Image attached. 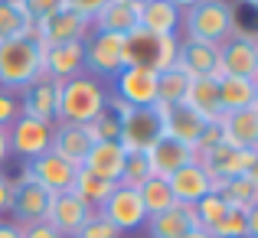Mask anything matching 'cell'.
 I'll return each instance as SVG.
<instances>
[{
	"mask_svg": "<svg viewBox=\"0 0 258 238\" xmlns=\"http://www.w3.org/2000/svg\"><path fill=\"white\" fill-rule=\"evenodd\" d=\"M108 105V88L92 75L59 82V114L56 124H92Z\"/></svg>",
	"mask_w": 258,
	"mask_h": 238,
	"instance_id": "obj_1",
	"label": "cell"
},
{
	"mask_svg": "<svg viewBox=\"0 0 258 238\" xmlns=\"http://www.w3.org/2000/svg\"><path fill=\"white\" fill-rule=\"evenodd\" d=\"M180 23H183V39L222 46L239 26V20H235V7L229 0H200L196 7L180 13Z\"/></svg>",
	"mask_w": 258,
	"mask_h": 238,
	"instance_id": "obj_2",
	"label": "cell"
},
{
	"mask_svg": "<svg viewBox=\"0 0 258 238\" xmlns=\"http://www.w3.org/2000/svg\"><path fill=\"white\" fill-rule=\"evenodd\" d=\"M39 75H43V49L33 36H17L0 43V88L20 95Z\"/></svg>",
	"mask_w": 258,
	"mask_h": 238,
	"instance_id": "obj_3",
	"label": "cell"
},
{
	"mask_svg": "<svg viewBox=\"0 0 258 238\" xmlns=\"http://www.w3.org/2000/svg\"><path fill=\"white\" fill-rule=\"evenodd\" d=\"M176 46H180V36H154L138 26L124 36V65L164 72L176 65Z\"/></svg>",
	"mask_w": 258,
	"mask_h": 238,
	"instance_id": "obj_4",
	"label": "cell"
},
{
	"mask_svg": "<svg viewBox=\"0 0 258 238\" xmlns=\"http://www.w3.org/2000/svg\"><path fill=\"white\" fill-rule=\"evenodd\" d=\"M219 75L258 82V36L235 26L232 36L219 46Z\"/></svg>",
	"mask_w": 258,
	"mask_h": 238,
	"instance_id": "obj_5",
	"label": "cell"
},
{
	"mask_svg": "<svg viewBox=\"0 0 258 238\" xmlns=\"http://www.w3.org/2000/svg\"><path fill=\"white\" fill-rule=\"evenodd\" d=\"M121 69H124V36L92 30L85 39V75L114 78Z\"/></svg>",
	"mask_w": 258,
	"mask_h": 238,
	"instance_id": "obj_6",
	"label": "cell"
},
{
	"mask_svg": "<svg viewBox=\"0 0 258 238\" xmlns=\"http://www.w3.org/2000/svg\"><path fill=\"white\" fill-rule=\"evenodd\" d=\"M196 163L209 173L213 183H222V180H232V176H242V173H255L258 150H232L229 144L219 140L216 147L196 153Z\"/></svg>",
	"mask_w": 258,
	"mask_h": 238,
	"instance_id": "obj_7",
	"label": "cell"
},
{
	"mask_svg": "<svg viewBox=\"0 0 258 238\" xmlns=\"http://www.w3.org/2000/svg\"><path fill=\"white\" fill-rule=\"evenodd\" d=\"M52 193L43 189L36 180L30 176V170L23 167V173L13 180V206L10 215L17 225H33V222H46V212H49Z\"/></svg>",
	"mask_w": 258,
	"mask_h": 238,
	"instance_id": "obj_8",
	"label": "cell"
},
{
	"mask_svg": "<svg viewBox=\"0 0 258 238\" xmlns=\"http://www.w3.org/2000/svg\"><path fill=\"white\" fill-rule=\"evenodd\" d=\"M52 127L56 124H43L36 118L20 114L10 127H7V140H10V157H20L23 163H33L36 157H43L52 144Z\"/></svg>",
	"mask_w": 258,
	"mask_h": 238,
	"instance_id": "obj_9",
	"label": "cell"
},
{
	"mask_svg": "<svg viewBox=\"0 0 258 238\" xmlns=\"http://www.w3.org/2000/svg\"><path fill=\"white\" fill-rule=\"evenodd\" d=\"M160 114L154 108H131L121 118V131H118V144L124 153H147L151 144L160 137Z\"/></svg>",
	"mask_w": 258,
	"mask_h": 238,
	"instance_id": "obj_10",
	"label": "cell"
},
{
	"mask_svg": "<svg viewBox=\"0 0 258 238\" xmlns=\"http://www.w3.org/2000/svg\"><path fill=\"white\" fill-rule=\"evenodd\" d=\"M114 82V92L124 105L131 108H154L157 105V72L151 69H141V65H124Z\"/></svg>",
	"mask_w": 258,
	"mask_h": 238,
	"instance_id": "obj_11",
	"label": "cell"
},
{
	"mask_svg": "<svg viewBox=\"0 0 258 238\" xmlns=\"http://www.w3.org/2000/svg\"><path fill=\"white\" fill-rule=\"evenodd\" d=\"M98 212L105 215L121 235L134 232V228H141L147 222V212H144V202H141L138 189H127V186H121V183L111 189V196L105 199V206H101Z\"/></svg>",
	"mask_w": 258,
	"mask_h": 238,
	"instance_id": "obj_12",
	"label": "cell"
},
{
	"mask_svg": "<svg viewBox=\"0 0 258 238\" xmlns=\"http://www.w3.org/2000/svg\"><path fill=\"white\" fill-rule=\"evenodd\" d=\"M216 127H219V140L232 150H258V105L222 111Z\"/></svg>",
	"mask_w": 258,
	"mask_h": 238,
	"instance_id": "obj_13",
	"label": "cell"
},
{
	"mask_svg": "<svg viewBox=\"0 0 258 238\" xmlns=\"http://www.w3.org/2000/svg\"><path fill=\"white\" fill-rule=\"evenodd\" d=\"M39 49H43V75H49L52 82L85 75V39L39 46Z\"/></svg>",
	"mask_w": 258,
	"mask_h": 238,
	"instance_id": "obj_14",
	"label": "cell"
},
{
	"mask_svg": "<svg viewBox=\"0 0 258 238\" xmlns=\"http://www.w3.org/2000/svg\"><path fill=\"white\" fill-rule=\"evenodd\" d=\"M23 98H20V114L26 118H36L43 124H56L59 114V82H52L49 75H39L36 82L23 88Z\"/></svg>",
	"mask_w": 258,
	"mask_h": 238,
	"instance_id": "obj_15",
	"label": "cell"
},
{
	"mask_svg": "<svg viewBox=\"0 0 258 238\" xmlns=\"http://www.w3.org/2000/svg\"><path fill=\"white\" fill-rule=\"evenodd\" d=\"M154 111L160 114V131H164V137H173V140H180V144H186V147L196 150L200 134L209 121H203L200 114H193L186 105H154Z\"/></svg>",
	"mask_w": 258,
	"mask_h": 238,
	"instance_id": "obj_16",
	"label": "cell"
},
{
	"mask_svg": "<svg viewBox=\"0 0 258 238\" xmlns=\"http://www.w3.org/2000/svg\"><path fill=\"white\" fill-rule=\"evenodd\" d=\"M144 157H147V167H151V176L170 180L176 170L196 163V150H193V147H186V144H180V140L164 137V134H160V137L151 144V150H147Z\"/></svg>",
	"mask_w": 258,
	"mask_h": 238,
	"instance_id": "obj_17",
	"label": "cell"
},
{
	"mask_svg": "<svg viewBox=\"0 0 258 238\" xmlns=\"http://www.w3.org/2000/svg\"><path fill=\"white\" fill-rule=\"evenodd\" d=\"M88 33H92V23L82 20V17H76V13H69V10H59V13H52L49 20H43V23L33 26V39H36L39 46L88 39Z\"/></svg>",
	"mask_w": 258,
	"mask_h": 238,
	"instance_id": "obj_18",
	"label": "cell"
},
{
	"mask_svg": "<svg viewBox=\"0 0 258 238\" xmlns=\"http://www.w3.org/2000/svg\"><path fill=\"white\" fill-rule=\"evenodd\" d=\"M88 215H92V209H88L76 193H52L46 222H49L62 238H76L79 228L88 222Z\"/></svg>",
	"mask_w": 258,
	"mask_h": 238,
	"instance_id": "obj_19",
	"label": "cell"
},
{
	"mask_svg": "<svg viewBox=\"0 0 258 238\" xmlns=\"http://www.w3.org/2000/svg\"><path fill=\"white\" fill-rule=\"evenodd\" d=\"M176 69H183L189 78H219V46L180 39V46H176Z\"/></svg>",
	"mask_w": 258,
	"mask_h": 238,
	"instance_id": "obj_20",
	"label": "cell"
},
{
	"mask_svg": "<svg viewBox=\"0 0 258 238\" xmlns=\"http://www.w3.org/2000/svg\"><path fill=\"white\" fill-rule=\"evenodd\" d=\"M26 170H30V176L43 189H49V193H69L72 180H76V173H79L76 163L62 160L59 153H52V150H46L43 157H36L33 163H26Z\"/></svg>",
	"mask_w": 258,
	"mask_h": 238,
	"instance_id": "obj_21",
	"label": "cell"
},
{
	"mask_svg": "<svg viewBox=\"0 0 258 238\" xmlns=\"http://www.w3.org/2000/svg\"><path fill=\"white\" fill-rule=\"evenodd\" d=\"M124 160L127 153L121 150L118 140H95L92 150L85 153L82 160V170L98 180H108V183H118L121 180V170H124Z\"/></svg>",
	"mask_w": 258,
	"mask_h": 238,
	"instance_id": "obj_22",
	"label": "cell"
},
{
	"mask_svg": "<svg viewBox=\"0 0 258 238\" xmlns=\"http://www.w3.org/2000/svg\"><path fill=\"white\" fill-rule=\"evenodd\" d=\"M167 183H170V193H173V199L180 202V206H196L203 196L216 193V183L209 180V173L200 167V163H189V167L176 170Z\"/></svg>",
	"mask_w": 258,
	"mask_h": 238,
	"instance_id": "obj_23",
	"label": "cell"
},
{
	"mask_svg": "<svg viewBox=\"0 0 258 238\" xmlns=\"http://www.w3.org/2000/svg\"><path fill=\"white\" fill-rule=\"evenodd\" d=\"M92 144H95V137H92V131H88V124H56L52 127L49 150L59 153L62 160L76 163V167H82V160H85V153L92 150Z\"/></svg>",
	"mask_w": 258,
	"mask_h": 238,
	"instance_id": "obj_24",
	"label": "cell"
},
{
	"mask_svg": "<svg viewBox=\"0 0 258 238\" xmlns=\"http://www.w3.org/2000/svg\"><path fill=\"white\" fill-rule=\"evenodd\" d=\"M144 225H147V235L151 238H183L189 228L200 225V222H196L193 206H180V202H176V206L167 209V212L147 215Z\"/></svg>",
	"mask_w": 258,
	"mask_h": 238,
	"instance_id": "obj_25",
	"label": "cell"
},
{
	"mask_svg": "<svg viewBox=\"0 0 258 238\" xmlns=\"http://www.w3.org/2000/svg\"><path fill=\"white\" fill-rule=\"evenodd\" d=\"M216 193L226 199L232 212H252V209H258V173H242L216 183Z\"/></svg>",
	"mask_w": 258,
	"mask_h": 238,
	"instance_id": "obj_26",
	"label": "cell"
},
{
	"mask_svg": "<svg viewBox=\"0 0 258 238\" xmlns=\"http://www.w3.org/2000/svg\"><path fill=\"white\" fill-rule=\"evenodd\" d=\"M138 26L154 36H176V26H180V10L170 0H147L138 10Z\"/></svg>",
	"mask_w": 258,
	"mask_h": 238,
	"instance_id": "obj_27",
	"label": "cell"
},
{
	"mask_svg": "<svg viewBox=\"0 0 258 238\" xmlns=\"http://www.w3.org/2000/svg\"><path fill=\"white\" fill-rule=\"evenodd\" d=\"M183 105L193 114H200L203 121H219L222 108H219V88L216 78H189L186 95H183Z\"/></svg>",
	"mask_w": 258,
	"mask_h": 238,
	"instance_id": "obj_28",
	"label": "cell"
},
{
	"mask_svg": "<svg viewBox=\"0 0 258 238\" xmlns=\"http://www.w3.org/2000/svg\"><path fill=\"white\" fill-rule=\"evenodd\" d=\"M216 88H219V108L222 111H239V108L258 105V82H252V78L219 75L216 78Z\"/></svg>",
	"mask_w": 258,
	"mask_h": 238,
	"instance_id": "obj_29",
	"label": "cell"
},
{
	"mask_svg": "<svg viewBox=\"0 0 258 238\" xmlns=\"http://www.w3.org/2000/svg\"><path fill=\"white\" fill-rule=\"evenodd\" d=\"M95 33H118V36H127L131 30H138V13L131 7H124L121 0H111L98 17L92 20Z\"/></svg>",
	"mask_w": 258,
	"mask_h": 238,
	"instance_id": "obj_30",
	"label": "cell"
},
{
	"mask_svg": "<svg viewBox=\"0 0 258 238\" xmlns=\"http://www.w3.org/2000/svg\"><path fill=\"white\" fill-rule=\"evenodd\" d=\"M118 186V183H108V180H98V176H92V173H85L82 167H79V173H76V180H72V189L69 193H76L79 199L85 202L92 212H98L101 206H105V199L111 196V189Z\"/></svg>",
	"mask_w": 258,
	"mask_h": 238,
	"instance_id": "obj_31",
	"label": "cell"
},
{
	"mask_svg": "<svg viewBox=\"0 0 258 238\" xmlns=\"http://www.w3.org/2000/svg\"><path fill=\"white\" fill-rule=\"evenodd\" d=\"M138 196H141V202H144V212L147 215L167 212V209L176 206V199H173V193H170V183L160 180V176H147V180L138 186Z\"/></svg>",
	"mask_w": 258,
	"mask_h": 238,
	"instance_id": "obj_32",
	"label": "cell"
},
{
	"mask_svg": "<svg viewBox=\"0 0 258 238\" xmlns=\"http://www.w3.org/2000/svg\"><path fill=\"white\" fill-rule=\"evenodd\" d=\"M17 36H33V23L23 13L20 0H0V43Z\"/></svg>",
	"mask_w": 258,
	"mask_h": 238,
	"instance_id": "obj_33",
	"label": "cell"
},
{
	"mask_svg": "<svg viewBox=\"0 0 258 238\" xmlns=\"http://www.w3.org/2000/svg\"><path fill=\"white\" fill-rule=\"evenodd\" d=\"M213 238H258V209L252 212H232L213 228Z\"/></svg>",
	"mask_w": 258,
	"mask_h": 238,
	"instance_id": "obj_34",
	"label": "cell"
},
{
	"mask_svg": "<svg viewBox=\"0 0 258 238\" xmlns=\"http://www.w3.org/2000/svg\"><path fill=\"white\" fill-rule=\"evenodd\" d=\"M186 85H189V75L176 65L157 72V105H183Z\"/></svg>",
	"mask_w": 258,
	"mask_h": 238,
	"instance_id": "obj_35",
	"label": "cell"
},
{
	"mask_svg": "<svg viewBox=\"0 0 258 238\" xmlns=\"http://www.w3.org/2000/svg\"><path fill=\"white\" fill-rule=\"evenodd\" d=\"M193 212H196V222H200L206 232H213V228L226 219L229 206H226V199H222L219 193H209V196H203V199L193 206Z\"/></svg>",
	"mask_w": 258,
	"mask_h": 238,
	"instance_id": "obj_36",
	"label": "cell"
},
{
	"mask_svg": "<svg viewBox=\"0 0 258 238\" xmlns=\"http://www.w3.org/2000/svg\"><path fill=\"white\" fill-rule=\"evenodd\" d=\"M151 176V167H147V157L144 153H127V160H124V170H121V186H127V189H138L141 183Z\"/></svg>",
	"mask_w": 258,
	"mask_h": 238,
	"instance_id": "obj_37",
	"label": "cell"
},
{
	"mask_svg": "<svg viewBox=\"0 0 258 238\" xmlns=\"http://www.w3.org/2000/svg\"><path fill=\"white\" fill-rule=\"evenodd\" d=\"M88 131H92L95 140H118V131H121V118L111 111V108L105 105V111L98 114V118L88 124Z\"/></svg>",
	"mask_w": 258,
	"mask_h": 238,
	"instance_id": "obj_38",
	"label": "cell"
},
{
	"mask_svg": "<svg viewBox=\"0 0 258 238\" xmlns=\"http://www.w3.org/2000/svg\"><path fill=\"white\" fill-rule=\"evenodd\" d=\"M76 238H121V232H118V228H114L101 212H92V215H88V222L79 228Z\"/></svg>",
	"mask_w": 258,
	"mask_h": 238,
	"instance_id": "obj_39",
	"label": "cell"
},
{
	"mask_svg": "<svg viewBox=\"0 0 258 238\" xmlns=\"http://www.w3.org/2000/svg\"><path fill=\"white\" fill-rule=\"evenodd\" d=\"M20 7H23V13L30 17V23H43V20H49L52 13L62 10V0H20Z\"/></svg>",
	"mask_w": 258,
	"mask_h": 238,
	"instance_id": "obj_40",
	"label": "cell"
},
{
	"mask_svg": "<svg viewBox=\"0 0 258 238\" xmlns=\"http://www.w3.org/2000/svg\"><path fill=\"white\" fill-rule=\"evenodd\" d=\"M108 4H111V0H62V10H69V13H76V17H82V20L92 23Z\"/></svg>",
	"mask_w": 258,
	"mask_h": 238,
	"instance_id": "obj_41",
	"label": "cell"
},
{
	"mask_svg": "<svg viewBox=\"0 0 258 238\" xmlns=\"http://www.w3.org/2000/svg\"><path fill=\"white\" fill-rule=\"evenodd\" d=\"M17 118H20V98H17V92L0 88V127L7 131Z\"/></svg>",
	"mask_w": 258,
	"mask_h": 238,
	"instance_id": "obj_42",
	"label": "cell"
},
{
	"mask_svg": "<svg viewBox=\"0 0 258 238\" xmlns=\"http://www.w3.org/2000/svg\"><path fill=\"white\" fill-rule=\"evenodd\" d=\"M20 238H62L49 222H33V225H20Z\"/></svg>",
	"mask_w": 258,
	"mask_h": 238,
	"instance_id": "obj_43",
	"label": "cell"
},
{
	"mask_svg": "<svg viewBox=\"0 0 258 238\" xmlns=\"http://www.w3.org/2000/svg\"><path fill=\"white\" fill-rule=\"evenodd\" d=\"M10 206H13V180L0 173V215H10Z\"/></svg>",
	"mask_w": 258,
	"mask_h": 238,
	"instance_id": "obj_44",
	"label": "cell"
},
{
	"mask_svg": "<svg viewBox=\"0 0 258 238\" xmlns=\"http://www.w3.org/2000/svg\"><path fill=\"white\" fill-rule=\"evenodd\" d=\"M0 238H20V225L17 222H0Z\"/></svg>",
	"mask_w": 258,
	"mask_h": 238,
	"instance_id": "obj_45",
	"label": "cell"
},
{
	"mask_svg": "<svg viewBox=\"0 0 258 238\" xmlns=\"http://www.w3.org/2000/svg\"><path fill=\"white\" fill-rule=\"evenodd\" d=\"M10 160V140H7V131L0 127V167Z\"/></svg>",
	"mask_w": 258,
	"mask_h": 238,
	"instance_id": "obj_46",
	"label": "cell"
},
{
	"mask_svg": "<svg viewBox=\"0 0 258 238\" xmlns=\"http://www.w3.org/2000/svg\"><path fill=\"white\" fill-rule=\"evenodd\" d=\"M183 238H213V232H206L203 225H196V228H189V232L183 235Z\"/></svg>",
	"mask_w": 258,
	"mask_h": 238,
	"instance_id": "obj_47",
	"label": "cell"
},
{
	"mask_svg": "<svg viewBox=\"0 0 258 238\" xmlns=\"http://www.w3.org/2000/svg\"><path fill=\"white\" fill-rule=\"evenodd\" d=\"M170 4H173L176 10L183 13V10H189V7H196V4H200V0H170Z\"/></svg>",
	"mask_w": 258,
	"mask_h": 238,
	"instance_id": "obj_48",
	"label": "cell"
},
{
	"mask_svg": "<svg viewBox=\"0 0 258 238\" xmlns=\"http://www.w3.org/2000/svg\"><path fill=\"white\" fill-rule=\"evenodd\" d=\"M245 4H248V7H258V0H245Z\"/></svg>",
	"mask_w": 258,
	"mask_h": 238,
	"instance_id": "obj_49",
	"label": "cell"
}]
</instances>
